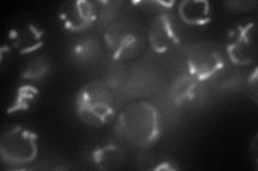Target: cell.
I'll use <instances>...</instances> for the list:
<instances>
[{"instance_id":"obj_1","label":"cell","mask_w":258,"mask_h":171,"mask_svg":"<svg viewBox=\"0 0 258 171\" xmlns=\"http://www.w3.org/2000/svg\"><path fill=\"white\" fill-rule=\"evenodd\" d=\"M116 131L119 136L138 146H149L160 135V116L154 105L137 101L123 109L117 120Z\"/></svg>"},{"instance_id":"obj_2","label":"cell","mask_w":258,"mask_h":171,"mask_svg":"<svg viewBox=\"0 0 258 171\" xmlns=\"http://www.w3.org/2000/svg\"><path fill=\"white\" fill-rule=\"evenodd\" d=\"M77 112L84 123L92 126L106 124L115 112V95L102 81L85 85L77 95Z\"/></svg>"},{"instance_id":"obj_3","label":"cell","mask_w":258,"mask_h":171,"mask_svg":"<svg viewBox=\"0 0 258 171\" xmlns=\"http://www.w3.org/2000/svg\"><path fill=\"white\" fill-rule=\"evenodd\" d=\"M38 137L29 129L13 125L0 138V153L3 160L10 165L30 164L38 155Z\"/></svg>"},{"instance_id":"obj_4","label":"cell","mask_w":258,"mask_h":171,"mask_svg":"<svg viewBox=\"0 0 258 171\" xmlns=\"http://www.w3.org/2000/svg\"><path fill=\"white\" fill-rule=\"evenodd\" d=\"M104 40L113 59H129L141 51L143 31L132 21H118L106 29Z\"/></svg>"},{"instance_id":"obj_5","label":"cell","mask_w":258,"mask_h":171,"mask_svg":"<svg viewBox=\"0 0 258 171\" xmlns=\"http://www.w3.org/2000/svg\"><path fill=\"white\" fill-rule=\"evenodd\" d=\"M225 67L220 48L213 43L198 44L187 58L188 74L198 81H204L216 75Z\"/></svg>"},{"instance_id":"obj_6","label":"cell","mask_w":258,"mask_h":171,"mask_svg":"<svg viewBox=\"0 0 258 171\" xmlns=\"http://www.w3.org/2000/svg\"><path fill=\"white\" fill-rule=\"evenodd\" d=\"M229 59L239 66H246L256 58L255 24L248 22L238 24L229 32L227 42Z\"/></svg>"},{"instance_id":"obj_7","label":"cell","mask_w":258,"mask_h":171,"mask_svg":"<svg viewBox=\"0 0 258 171\" xmlns=\"http://www.w3.org/2000/svg\"><path fill=\"white\" fill-rule=\"evenodd\" d=\"M59 19L63 27L72 32L90 28L97 19V9L87 0H74L64 3L59 9Z\"/></svg>"},{"instance_id":"obj_8","label":"cell","mask_w":258,"mask_h":171,"mask_svg":"<svg viewBox=\"0 0 258 171\" xmlns=\"http://www.w3.org/2000/svg\"><path fill=\"white\" fill-rule=\"evenodd\" d=\"M149 41L152 50L157 54H165L179 44V32L170 15L163 13L153 20L149 30Z\"/></svg>"},{"instance_id":"obj_9","label":"cell","mask_w":258,"mask_h":171,"mask_svg":"<svg viewBox=\"0 0 258 171\" xmlns=\"http://www.w3.org/2000/svg\"><path fill=\"white\" fill-rule=\"evenodd\" d=\"M9 38L13 47L21 54H30L42 46L43 30L39 29L34 24L27 23L12 29Z\"/></svg>"},{"instance_id":"obj_10","label":"cell","mask_w":258,"mask_h":171,"mask_svg":"<svg viewBox=\"0 0 258 171\" xmlns=\"http://www.w3.org/2000/svg\"><path fill=\"white\" fill-rule=\"evenodd\" d=\"M181 20L190 26H204L211 20V6L207 0H185L179 5Z\"/></svg>"},{"instance_id":"obj_11","label":"cell","mask_w":258,"mask_h":171,"mask_svg":"<svg viewBox=\"0 0 258 171\" xmlns=\"http://www.w3.org/2000/svg\"><path fill=\"white\" fill-rule=\"evenodd\" d=\"M94 164L101 170H115L125 161V152L116 144H106L93 152Z\"/></svg>"},{"instance_id":"obj_12","label":"cell","mask_w":258,"mask_h":171,"mask_svg":"<svg viewBox=\"0 0 258 171\" xmlns=\"http://www.w3.org/2000/svg\"><path fill=\"white\" fill-rule=\"evenodd\" d=\"M198 83L199 81L190 74H185L179 77V79L174 83L171 91V96L175 104L180 105L184 102L191 100L195 96Z\"/></svg>"},{"instance_id":"obj_13","label":"cell","mask_w":258,"mask_h":171,"mask_svg":"<svg viewBox=\"0 0 258 171\" xmlns=\"http://www.w3.org/2000/svg\"><path fill=\"white\" fill-rule=\"evenodd\" d=\"M38 94L37 88L30 85L22 86L18 89L14 100L12 104L8 108V113H13L19 110H26L28 109L30 103L35 100V97Z\"/></svg>"},{"instance_id":"obj_14","label":"cell","mask_w":258,"mask_h":171,"mask_svg":"<svg viewBox=\"0 0 258 171\" xmlns=\"http://www.w3.org/2000/svg\"><path fill=\"white\" fill-rule=\"evenodd\" d=\"M48 61L44 57H39L32 62H30L26 69L24 70L23 77L26 79H35L38 80L45 76L48 71Z\"/></svg>"},{"instance_id":"obj_15","label":"cell","mask_w":258,"mask_h":171,"mask_svg":"<svg viewBox=\"0 0 258 171\" xmlns=\"http://www.w3.org/2000/svg\"><path fill=\"white\" fill-rule=\"evenodd\" d=\"M75 54L81 59H90L94 55L93 42H88V41H86V42H83L82 44H79L76 47Z\"/></svg>"}]
</instances>
